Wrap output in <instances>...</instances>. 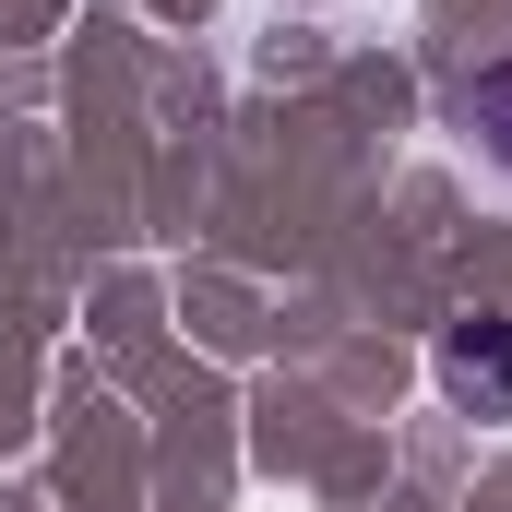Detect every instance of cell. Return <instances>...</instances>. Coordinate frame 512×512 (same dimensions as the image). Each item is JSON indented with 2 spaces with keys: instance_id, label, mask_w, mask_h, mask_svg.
I'll return each instance as SVG.
<instances>
[{
  "instance_id": "1",
  "label": "cell",
  "mask_w": 512,
  "mask_h": 512,
  "mask_svg": "<svg viewBox=\"0 0 512 512\" xmlns=\"http://www.w3.org/2000/svg\"><path fill=\"white\" fill-rule=\"evenodd\" d=\"M441 393H453L465 417H512V322L501 310H465V322L441 334Z\"/></svg>"
},
{
  "instance_id": "2",
  "label": "cell",
  "mask_w": 512,
  "mask_h": 512,
  "mask_svg": "<svg viewBox=\"0 0 512 512\" xmlns=\"http://www.w3.org/2000/svg\"><path fill=\"white\" fill-rule=\"evenodd\" d=\"M465 131H477V155L512 179V60H489V72L465 84Z\"/></svg>"
}]
</instances>
